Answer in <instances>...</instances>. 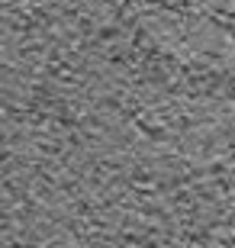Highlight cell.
<instances>
[{
	"label": "cell",
	"instance_id": "obj_1",
	"mask_svg": "<svg viewBox=\"0 0 235 248\" xmlns=\"http://www.w3.org/2000/svg\"><path fill=\"white\" fill-rule=\"evenodd\" d=\"M0 248H235V7H0Z\"/></svg>",
	"mask_w": 235,
	"mask_h": 248
}]
</instances>
